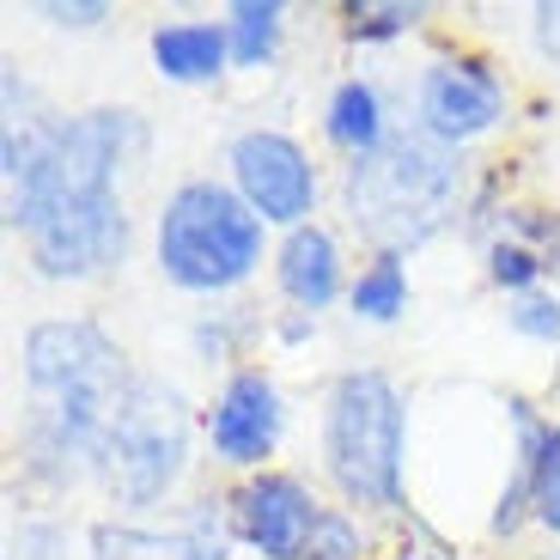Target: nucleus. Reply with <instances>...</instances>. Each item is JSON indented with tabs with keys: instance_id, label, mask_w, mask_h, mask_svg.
I'll list each match as a JSON object with an SVG mask.
<instances>
[{
	"instance_id": "obj_1",
	"label": "nucleus",
	"mask_w": 560,
	"mask_h": 560,
	"mask_svg": "<svg viewBox=\"0 0 560 560\" xmlns=\"http://www.w3.org/2000/svg\"><path fill=\"white\" fill-rule=\"evenodd\" d=\"M147 116L128 104H92L73 116L0 128V177H7V232H37L85 201L122 196V177L147 153Z\"/></svg>"
},
{
	"instance_id": "obj_2",
	"label": "nucleus",
	"mask_w": 560,
	"mask_h": 560,
	"mask_svg": "<svg viewBox=\"0 0 560 560\" xmlns=\"http://www.w3.org/2000/svg\"><path fill=\"white\" fill-rule=\"evenodd\" d=\"M415 402L384 365H341L317 402V469L336 505L372 524L408 518Z\"/></svg>"
},
{
	"instance_id": "obj_3",
	"label": "nucleus",
	"mask_w": 560,
	"mask_h": 560,
	"mask_svg": "<svg viewBox=\"0 0 560 560\" xmlns=\"http://www.w3.org/2000/svg\"><path fill=\"white\" fill-rule=\"evenodd\" d=\"M341 220L365 250L415 256L420 244L469 220V165L463 153L402 128L378 159L341 165Z\"/></svg>"
},
{
	"instance_id": "obj_4",
	"label": "nucleus",
	"mask_w": 560,
	"mask_h": 560,
	"mask_svg": "<svg viewBox=\"0 0 560 560\" xmlns=\"http://www.w3.org/2000/svg\"><path fill=\"white\" fill-rule=\"evenodd\" d=\"M275 262V232L225 177H183L153 213V268L171 293L220 299L244 293Z\"/></svg>"
},
{
	"instance_id": "obj_5",
	"label": "nucleus",
	"mask_w": 560,
	"mask_h": 560,
	"mask_svg": "<svg viewBox=\"0 0 560 560\" xmlns=\"http://www.w3.org/2000/svg\"><path fill=\"white\" fill-rule=\"evenodd\" d=\"M196 402L159 372H140L122 384V402L110 415V433L98 451V481L92 488L116 505V518H153L183 493L196 469Z\"/></svg>"
},
{
	"instance_id": "obj_6",
	"label": "nucleus",
	"mask_w": 560,
	"mask_h": 560,
	"mask_svg": "<svg viewBox=\"0 0 560 560\" xmlns=\"http://www.w3.org/2000/svg\"><path fill=\"white\" fill-rule=\"evenodd\" d=\"M518 98L505 85L500 61L481 49H439L427 56V68L415 73V104H408V128L427 135L445 153H469L481 140H493L512 122Z\"/></svg>"
},
{
	"instance_id": "obj_7",
	"label": "nucleus",
	"mask_w": 560,
	"mask_h": 560,
	"mask_svg": "<svg viewBox=\"0 0 560 560\" xmlns=\"http://www.w3.org/2000/svg\"><path fill=\"white\" fill-rule=\"evenodd\" d=\"M287 427H293V402L280 390L275 365L250 360L213 384L208 408H201V451H208L213 469L244 481V476L275 469L280 445H287Z\"/></svg>"
},
{
	"instance_id": "obj_8",
	"label": "nucleus",
	"mask_w": 560,
	"mask_h": 560,
	"mask_svg": "<svg viewBox=\"0 0 560 560\" xmlns=\"http://www.w3.org/2000/svg\"><path fill=\"white\" fill-rule=\"evenodd\" d=\"M225 183L250 201V213L275 238L311 225L323 208V171L305 140L287 128H238L225 140Z\"/></svg>"
},
{
	"instance_id": "obj_9",
	"label": "nucleus",
	"mask_w": 560,
	"mask_h": 560,
	"mask_svg": "<svg viewBox=\"0 0 560 560\" xmlns=\"http://www.w3.org/2000/svg\"><path fill=\"white\" fill-rule=\"evenodd\" d=\"M128 353L98 317H37L19 341V384L25 402H56L73 390H110L128 384Z\"/></svg>"
},
{
	"instance_id": "obj_10",
	"label": "nucleus",
	"mask_w": 560,
	"mask_h": 560,
	"mask_svg": "<svg viewBox=\"0 0 560 560\" xmlns=\"http://www.w3.org/2000/svg\"><path fill=\"white\" fill-rule=\"evenodd\" d=\"M25 268L49 287H85V280H104L135 256V213L122 196L85 201L68 208L56 220H43L37 232H25Z\"/></svg>"
},
{
	"instance_id": "obj_11",
	"label": "nucleus",
	"mask_w": 560,
	"mask_h": 560,
	"mask_svg": "<svg viewBox=\"0 0 560 560\" xmlns=\"http://www.w3.org/2000/svg\"><path fill=\"white\" fill-rule=\"evenodd\" d=\"M323 512H329V500L311 488V476L280 469V463L225 488V524H232L238 555L250 560H305Z\"/></svg>"
},
{
	"instance_id": "obj_12",
	"label": "nucleus",
	"mask_w": 560,
	"mask_h": 560,
	"mask_svg": "<svg viewBox=\"0 0 560 560\" xmlns=\"http://www.w3.org/2000/svg\"><path fill=\"white\" fill-rule=\"evenodd\" d=\"M80 560H238L232 524H225V493L196 500L183 518H92L85 524V555Z\"/></svg>"
},
{
	"instance_id": "obj_13",
	"label": "nucleus",
	"mask_w": 560,
	"mask_h": 560,
	"mask_svg": "<svg viewBox=\"0 0 560 560\" xmlns=\"http://www.w3.org/2000/svg\"><path fill=\"white\" fill-rule=\"evenodd\" d=\"M268 280L287 311H323L348 305V287H353V262H348V244L329 220H311V225H293L275 238V262H268Z\"/></svg>"
},
{
	"instance_id": "obj_14",
	"label": "nucleus",
	"mask_w": 560,
	"mask_h": 560,
	"mask_svg": "<svg viewBox=\"0 0 560 560\" xmlns=\"http://www.w3.org/2000/svg\"><path fill=\"white\" fill-rule=\"evenodd\" d=\"M396 135H402V128H396L390 92H384L372 73H341V80L329 85V98H323V147H329V153L360 165V159H378Z\"/></svg>"
},
{
	"instance_id": "obj_15",
	"label": "nucleus",
	"mask_w": 560,
	"mask_h": 560,
	"mask_svg": "<svg viewBox=\"0 0 560 560\" xmlns=\"http://www.w3.org/2000/svg\"><path fill=\"white\" fill-rule=\"evenodd\" d=\"M147 61L165 85H220L232 73L225 19H159L147 31Z\"/></svg>"
},
{
	"instance_id": "obj_16",
	"label": "nucleus",
	"mask_w": 560,
	"mask_h": 560,
	"mask_svg": "<svg viewBox=\"0 0 560 560\" xmlns=\"http://www.w3.org/2000/svg\"><path fill=\"white\" fill-rule=\"evenodd\" d=\"M505 451L530 463V518L548 542H560V420L524 396H505Z\"/></svg>"
},
{
	"instance_id": "obj_17",
	"label": "nucleus",
	"mask_w": 560,
	"mask_h": 560,
	"mask_svg": "<svg viewBox=\"0 0 560 560\" xmlns=\"http://www.w3.org/2000/svg\"><path fill=\"white\" fill-rule=\"evenodd\" d=\"M408 305H415V275H408V256L365 250L360 268H353V287H348V317L365 323V329H390V323L408 317Z\"/></svg>"
},
{
	"instance_id": "obj_18",
	"label": "nucleus",
	"mask_w": 560,
	"mask_h": 560,
	"mask_svg": "<svg viewBox=\"0 0 560 560\" xmlns=\"http://www.w3.org/2000/svg\"><path fill=\"white\" fill-rule=\"evenodd\" d=\"M220 19H225V43H232V73L275 68L280 49H287V31H293L287 0H232Z\"/></svg>"
},
{
	"instance_id": "obj_19",
	"label": "nucleus",
	"mask_w": 560,
	"mask_h": 560,
	"mask_svg": "<svg viewBox=\"0 0 560 560\" xmlns=\"http://www.w3.org/2000/svg\"><path fill=\"white\" fill-rule=\"evenodd\" d=\"M268 336V323L250 317V305H213L189 323V360H201L208 372H238L256 360V341Z\"/></svg>"
},
{
	"instance_id": "obj_20",
	"label": "nucleus",
	"mask_w": 560,
	"mask_h": 560,
	"mask_svg": "<svg viewBox=\"0 0 560 560\" xmlns=\"http://www.w3.org/2000/svg\"><path fill=\"white\" fill-rule=\"evenodd\" d=\"M427 19H433L427 0H353V7H341V43L348 49H384V43L415 37Z\"/></svg>"
},
{
	"instance_id": "obj_21",
	"label": "nucleus",
	"mask_w": 560,
	"mask_h": 560,
	"mask_svg": "<svg viewBox=\"0 0 560 560\" xmlns=\"http://www.w3.org/2000/svg\"><path fill=\"white\" fill-rule=\"evenodd\" d=\"M481 280H488L505 305H512V299H524V293H542V287H555L542 256H536L530 244L505 238V232H488V238H481Z\"/></svg>"
},
{
	"instance_id": "obj_22",
	"label": "nucleus",
	"mask_w": 560,
	"mask_h": 560,
	"mask_svg": "<svg viewBox=\"0 0 560 560\" xmlns=\"http://www.w3.org/2000/svg\"><path fill=\"white\" fill-rule=\"evenodd\" d=\"M378 555H384L378 524L329 500V512H323V524H317V536H311L305 560H378Z\"/></svg>"
},
{
	"instance_id": "obj_23",
	"label": "nucleus",
	"mask_w": 560,
	"mask_h": 560,
	"mask_svg": "<svg viewBox=\"0 0 560 560\" xmlns=\"http://www.w3.org/2000/svg\"><path fill=\"white\" fill-rule=\"evenodd\" d=\"M493 232L530 244L548 262V280L560 287V208H530V201H500L493 208Z\"/></svg>"
},
{
	"instance_id": "obj_24",
	"label": "nucleus",
	"mask_w": 560,
	"mask_h": 560,
	"mask_svg": "<svg viewBox=\"0 0 560 560\" xmlns=\"http://www.w3.org/2000/svg\"><path fill=\"white\" fill-rule=\"evenodd\" d=\"M505 329L530 348H560V287H542V293H524L505 305Z\"/></svg>"
},
{
	"instance_id": "obj_25",
	"label": "nucleus",
	"mask_w": 560,
	"mask_h": 560,
	"mask_svg": "<svg viewBox=\"0 0 560 560\" xmlns=\"http://www.w3.org/2000/svg\"><path fill=\"white\" fill-rule=\"evenodd\" d=\"M73 530L61 512H37L31 505L25 518L13 524V560H73Z\"/></svg>"
},
{
	"instance_id": "obj_26",
	"label": "nucleus",
	"mask_w": 560,
	"mask_h": 560,
	"mask_svg": "<svg viewBox=\"0 0 560 560\" xmlns=\"http://www.w3.org/2000/svg\"><path fill=\"white\" fill-rule=\"evenodd\" d=\"M37 19L56 31H104L116 19V7L110 0H43Z\"/></svg>"
},
{
	"instance_id": "obj_27",
	"label": "nucleus",
	"mask_w": 560,
	"mask_h": 560,
	"mask_svg": "<svg viewBox=\"0 0 560 560\" xmlns=\"http://www.w3.org/2000/svg\"><path fill=\"white\" fill-rule=\"evenodd\" d=\"M0 98H7V128L49 116V104H43V92L31 85V73H25V68H7V73H0Z\"/></svg>"
},
{
	"instance_id": "obj_28",
	"label": "nucleus",
	"mask_w": 560,
	"mask_h": 560,
	"mask_svg": "<svg viewBox=\"0 0 560 560\" xmlns=\"http://www.w3.org/2000/svg\"><path fill=\"white\" fill-rule=\"evenodd\" d=\"M317 329L323 323L311 317V311H275V317H268V341H275V348H311Z\"/></svg>"
},
{
	"instance_id": "obj_29",
	"label": "nucleus",
	"mask_w": 560,
	"mask_h": 560,
	"mask_svg": "<svg viewBox=\"0 0 560 560\" xmlns=\"http://www.w3.org/2000/svg\"><path fill=\"white\" fill-rule=\"evenodd\" d=\"M530 37L542 61H560V7H530Z\"/></svg>"
},
{
	"instance_id": "obj_30",
	"label": "nucleus",
	"mask_w": 560,
	"mask_h": 560,
	"mask_svg": "<svg viewBox=\"0 0 560 560\" xmlns=\"http://www.w3.org/2000/svg\"><path fill=\"white\" fill-rule=\"evenodd\" d=\"M390 560H445V548H439V542H402Z\"/></svg>"
},
{
	"instance_id": "obj_31",
	"label": "nucleus",
	"mask_w": 560,
	"mask_h": 560,
	"mask_svg": "<svg viewBox=\"0 0 560 560\" xmlns=\"http://www.w3.org/2000/svg\"><path fill=\"white\" fill-rule=\"evenodd\" d=\"M536 560H560V548H555V555H536Z\"/></svg>"
}]
</instances>
